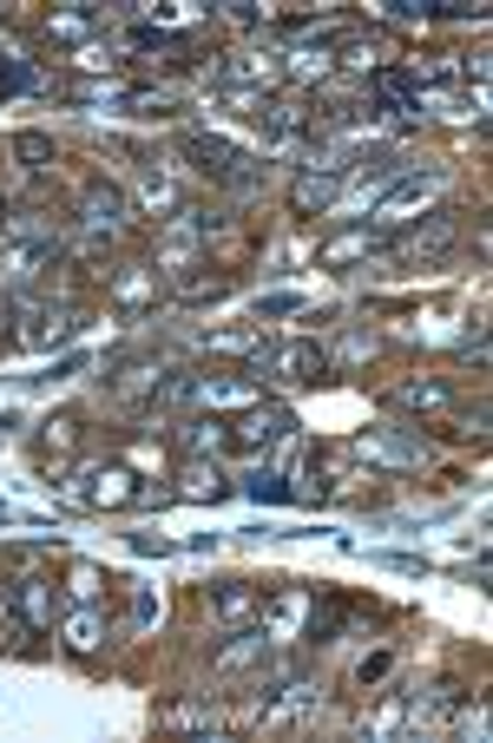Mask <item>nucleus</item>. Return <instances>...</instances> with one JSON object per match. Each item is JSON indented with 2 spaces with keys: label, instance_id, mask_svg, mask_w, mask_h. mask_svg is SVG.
<instances>
[{
  "label": "nucleus",
  "instance_id": "nucleus-1",
  "mask_svg": "<svg viewBox=\"0 0 493 743\" xmlns=\"http://www.w3.org/2000/svg\"><path fill=\"white\" fill-rule=\"evenodd\" d=\"M296 422H289V408H264V402H250L230 428H224V447H237V454H257V447L283 442Z\"/></svg>",
  "mask_w": 493,
  "mask_h": 743
},
{
  "label": "nucleus",
  "instance_id": "nucleus-2",
  "mask_svg": "<svg viewBox=\"0 0 493 743\" xmlns=\"http://www.w3.org/2000/svg\"><path fill=\"white\" fill-rule=\"evenodd\" d=\"M7 612H13L27 632H53V612H60V598H53V579H20V586L7 593Z\"/></svg>",
  "mask_w": 493,
  "mask_h": 743
},
{
  "label": "nucleus",
  "instance_id": "nucleus-3",
  "mask_svg": "<svg viewBox=\"0 0 493 743\" xmlns=\"http://www.w3.org/2000/svg\"><path fill=\"white\" fill-rule=\"evenodd\" d=\"M257 369H270L277 382H316V375L329 369V356H323L316 343H283L270 356H257Z\"/></svg>",
  "mask_w": 493,
  "mask_h": 743
},
{
  "label": "nucleus",
  "instance_id": "nucleus-4",
  "mask_svg": "<svg viewBox=\"0 0 493 743\" xmlns=\"http://www.w3.org/2000/svg\"><path fill=\"white\" fill-rule=\"evenodd\" d=\"M257 612H264V586H250V579H237V586H224L211 598V618L224 632H244V625H257Z\"/></svg>",
  "mask_w": 493,
  "mask_h": 743
},
{
  "label": "nucleus",
  "instance_id": "nucleus-5",
  "mask_svg": "<svg viewBox=\"0 0 493 743\" xmlns=\"http://www.w3.org/2000/svg\"><path fill=\"white\" fill-rule=\"evenodd\" d=\"M343 178H349L343 165H336V171H303V178L289 185V211H296V218L329 211V205H336V191H343Z\"/></svg>",
  "mask_w": 493,
  "mask_h": 743
},
{
  "label": "nucleus",
  "instance_id": "nucleus-6",
  "mask_svg": "<svg viewBox=\"0 0 493 743\" xmlns=\"http://www.w3.org/2000/svg\"><path fill=\"white\" fill-rule=\"evenodd\" d=\"M185 151H191L205 171H224V178H244V171H250V151L230 146V139H217V132H191V139H185Z\"/></svg>",
  "mask_w": 493,
  "mask_h": 743
},
{
  "label": "nucleus",
  "instance_id": "nucleus-7",
  "mask_svg": "<svg viewBox=\"0 0 493 743\" xmlns=\"http://www.w3.org/2000/svg\"><path fill=\"white\" fill-rule=\"evenodd\" d=\"M270 645H277V638H270L264 625H244V632H230V645L217 652V671H250V665H264V658H270Z\"/></svg>",
  "mask_w": 493,
  "mask_h": 743
},
{
  "label": "nucleus",
  "instance_id": "nucleus-8",
  "mask_svg": "<svg viewBox=\"0 0 493 743\" xmlns=\"http://www.w3.org/2000/svg\"><path fill=\"white\" fill-rule=\"evenodd\" d=\"M60 638H67V652H99L106 645V612L99 605H72L60 618Z\"/></svg>",
  "mask_w": 493,
  "mask_h": 743
},
{
  "label": "nucleus",
  "instance_id": "nucleus-9",
  "mask_svg": "<svg viewBox=\"0 0 493 743\" xmlns=\"http://www.w3.org/2000/svg\"><path fill=\"white\" fill-rule=\"evenodd\" d=\"M368 250H382V230H343V237H329V244L316 250V264H323V270H343V264L368 257Z\"/></svg>",
  "mask_w": 493,
  "mask_h": 743
},
{
  "label": "nucleus",
  "instance_id": "nucleus-10",
  "mask_svg": "<svg viewBox=\"0 0 493 743\" xmlns=\"http://www.w3.org/2000/svg\"><path fill=\"white\" fill-rule=\"evenodd\" d=\"M151 303H158V270H151V264H126V270H119V309L139 316Z\"/></svg>",
  "mask_w": 493,
  "mask_h": 743
},
{
  "label": "nucleus",
  "instance_id": "nucleus-11",
  "mask_svg": "<svg viewBox=\"0 0 493 743\" xmlns=\"http://www.w3.org/2000/svg\"><path fill=\"white\" fill-rule=\"evenodd\" d=\"M132 467H92V501L99 507H132Z\"/></svg>",
  "mask_w": 493,
  "mask_h": 743
},
{
  "label": "nucleus",
  "instance_id": "nucleus-12",
  "mask_svg": "<svg viewBox=\"0 0 493 743\" xmlns=\"http://www.w3.org/2000/svg\"><path fill=\"white\" fill-rule=\"evenodd\" d=\"M224 494H230V481L217 474V460H205V454L185 460V501H224Z\"/></svg>",
  "mask_w": 493,
  "mask_h": 743
},
{
  "label": "nucleus",
  "instance_id": "nucleus-13",
  "mask_svg": "<svg viewBox=\"0 0 493 743\" xmlns=\"http://www.w3.org/2000/svg\"><path fill=\"white\" fill-rule=\"evenodd\" d=\"M132 218V205H126V191H112V185H99V191H86V224L92 230H106V224H126Z\"/></svg>",
  "mask_w": 493,
  "mask_h": 743
},
{
  "label": "nucleus",
  "instance_id": "nucleus-14",
  "mask_svg": "<svg viewBox=\"0 0 493 743\" xmlns=\"http://www.w3.org/2000/svg\"><path fill=\"white\" fill-rule=\"evenodd\" d=\"M343 618H349V598H323V605H309V625H303V638L329 645V638L343 632Z\"/></svg>",
  "mask_w": 493,
  "mask_h": 743
},
{
  "label": "nucleus",
  "instance_id": "nucleus-15",
  "mask_svg": "<svg viewBox=\"0 0 493 743\" xmlns=\"http://www.w3.org/2000/svg\"><path fill=\"white\" fill-rule=\"evenodd\" d=\"M217 447H224V422H205V415H198V422H185V435H178V454H185V460H198V454H217Z\"/></svg>",
  "mask_w": 493,
  "mask_h": 743
},
{
  "label": "nucleus",
  "instance_id": "nucleus-16",
  "mask_svg": "<svg viewBox=\"0 0 493 743\" xmlns=\"http://www.w3.org/2000/svg\"><path fill=\"white\" fill-rule=\"evenodd\" d=\"M355 454H368V460H375V467H415V460H422V454H415V447L388 442V435H362V442H355Z\"/></svg>",
  "mask_w": 493,
  "mask_h": 743
},
{
  "label": "nucleus",
  "instance_id": "nucleus-17",
  "mask_svg": "<svg viewBox=\"0 0 493 743\" xmlns=\"http://www.w3.org/2000/svg\"><path fill=\"white\" fill-rule=\"evenodd\" d=\"M244 494H250L257 507H283V501H296V487H289L283 474H264V467H257V474L244 481Z\"/></svg>",
  "mask_w": 493,
  "mask_h": 743
},
{
  "label": "nucleus",
  "instance_id": "nucleus-18",
  "mask_svg": "<svg viewBox=\"0 0 493 743\" xmlns=\"http://www.w3.org/2000/svg\"><path fill=\"white\" fill-rule=\"evenodd\" d=\"M92 27H99V13H86V7H60V13L47 20V33H53V40H86Z\"/></svg>",
  "mask_w": 493,
  "mask_h": 743
},
{
  "label": "nucleus",
  "instance_id": "nucleus-19",
  "mask_svg": "<svg viewBox=\"0 0 493 743\" xmlns=\"http://www.w3.org/2000/svg\"><path fill=\"white\" fill-rule=\"evenodd\" d=\"M395 402H402V408H447L454 395H447V382H408Z\"/></svg>",
  "mask_w": 493,
  "mask_h": 743
},
{
  "label": "nucleus",
  "instance_id": "nucleus-20",
  "mask_svg": "<svg viewBox=\"0 0 493 743\" xmlns=\"http://www.w3.org/2000/svg\"><path fill=\"white\" fill-rule=\"evenodd\" d=\"M99 586H106V579H99V566H72V573H67L72 605H99Z\"/></svg>",
  "mask_w": 493,
  "mask_h": 743
},
{
  "label": "nucleus",
  "instance_id": "nucleus-21",
  "mask_svg": "<svg viewBox=\"0 0 493 743\" xmlns=\"http://www.w3.org/2000/svg\"><path fill=\"white\" fill-rule=\"evenodd\" d=\"M13 158H20V165H47V158H53V139H47V132H20V139H13Z\"/></svg>",
  "mask_w": 493,
  "mask_h": 743
},
{
  "label": "nucleus",
  "instance_id": "nucleus-22",
  "mask_svg": "<svg viewBox=\"0 0 493 743\" xmlns=\"http://www.w3.org/2000/svg\"><path fill=\"white\" fill-rule=\"evenodd\" d=\"M329 67H336V60H329V47H316V53H289V73H296V79H309V73L323 79Z\"/></svg>",
  "mask_w": 493,
  "mask_h": 743
},
{
  "label": "nucleus",
  "instance_id": "nucleus-23",
  "mask_svg": "<svg viewBox=\"0 0 493 743\" xmlns=\"http://www.w3.org/2000/svg\"><path fill=\"white\" fill-rule=\"evenodd\" d=\"M388 671H395V652H368V658L355 665V684H382Z\"/></svg>",
  "mask_w": 493,
  "mask_h": 743
},
{
  "label": "nucleus",
  "instance_id": "nucleus-24",
  "mask_svg": "<svg viewBox=\"0 0 493 743\" xmlns=\"http://www.w3.org/2000/svg\"><path fill=\"white\" fill-rule=\"evenodd\" d=\"M158 625V593H132V632Z\"/></svg>",
  "mask_w": 493,
  "mask_h": 743
},
{
  "label": "nucleus",
  "instance_id": "nucleus-25",
  "mask_svg": "<svg viewBox=\"0 0 493 743\" xmlns=\"http://www.w3.org/2000/svg\"><path fill=\"white\" fill-rule=\"evenodd\" d=\"M165 724H211V711H205V704H171Z\"/></svg>",
  "mask_w": 493,
  "mask_h": 743
},
{
  "label": "nucleus",
  "instance_id": "nucleus-26",
  "mask_svg": "<svg viewBox=\"0 0 493 743\" xmlns=\"http://www.w3.org/2000/svg\"><path fill=\"white\" fill-rule=\"evenodd\" d=\"M33 86V67H0V92H27Z\"/></svg>",
  "mask_w": 493,
  "mask_h": 743
},
{
  "label": "nucleus",
  "instance_id": "nucleus-27",
  "mask_svg": "<svg viewBox=\"0 0 493 743\" xmlns=\"http://www.w3.org/2000/svg\"><path fill=\"white\" fill-rule=\"evenodd\" d=\"M205 297H224V277H198V284H185V303H205Z\"/></svg>",
  "mask_w": 493,
  "mask_h": 743
},
{
  "label": "nucleus",
  "instance_id": "nucleus-28",
  "mask_svg": "<svg viewBox=\"0 0 493 743\" xmlns=\"http://www.w3.org/2000/svg\"><path fill=\"white\" fill-rule=\"evenodd\" d=\"M303 309V297H264L257 303V316H296Z\"/></svg>",
  "mask_w": 493,
  "mask_h": 743
},
{
  "label": "nucleus",
  "instance_id": "nucleus-29",
  "mask_svg": "<svg viewBox=\"0 0 493 743\" xmlns=\"http://www.w3.org/2000/svg\"><path fill=\"white\" fill-rule=\"evenodd\" d=\"M461 363H487V329H474V336L461 343Z\"/></svg>",
  "mask_w": 493,
  "mask_h": 743
},
{
  "label": "nucleus",
  "instance_id": "nucleus-30",
  "mask_svg": "<svg viewBox=\"0 0 493 743\" xmlns=\"http://www.w3.org/2000/svg\"><path fill=\"white\" fill-rule=\"evenodd\" d=\"M388 566H395V573H427L422 553H388Z\"/></svg>",
  "mask_w": 493,
  "mask_h": 743
},
{
  "label": "nucleus",
  "instance_id": "nucleus-31",
  "mask_svg": "<svg viewBox=\"0 0 493 743\" xmlns=\"http://www.w3.org/2000/svg\"><path fill=\"white\" fill-rule=\"evenodd\" d=\"M132 553H171V539H158V533H132Z\"/></svg>",
  "mask_w": 493,
  "mask_h": 743
}]
</instances>
